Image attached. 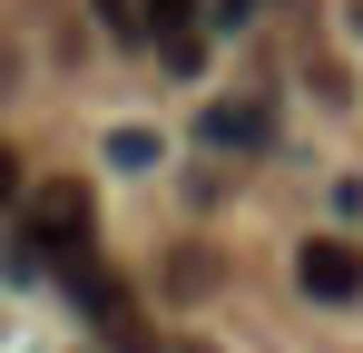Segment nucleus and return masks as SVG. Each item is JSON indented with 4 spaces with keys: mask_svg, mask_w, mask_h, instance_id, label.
<instances>
[{
    "mask_svg": "<svg viewBox=\"0 0 363 353\" xmlns=\"http://www.w3.org/2000/svg\"><path fill=\"white\" fill-rule=\"evenodd\" d=\"M79 235H89V186H79V176H50V186H30V245L69 255Z\"/></svg>",
    "mask_w": 363,
    "mask_h": 353,
    "instance_id": "obj_2",
    "label": "nucleus"
},
{
    "mask_svg": "<svg viewBox=\"0 0 363 353\" xmlns=\"http://www.w3.org/2000/svg\"><path fill=\"white\" fill-rule=\"evenodd\" d=\"M295 285L314 294V304H354L363 294V245L354 235H304L295 245Z\"/></svg>",
    "mask_w": 363,
    "mask_h": 353,
    "instance_id": "obj_1",
    "label": "nucleus"
},
{
    "mask_svg": "<svg viewBox=\"0 0 363 353\" xmlns=\"http://www.w3.org/2000/svg\"><path fill=\"white\" fill-rule=\"evenodd\" d=\"M108 167H157V128H108Z\"/></svg>",
    "mask_w": 363,
    "mask_h": 353,
    "instance_id": "obj_4",
    "label": "nucleus"
},
{
    "mask_svg": "<svg viewBox=\"0 0 363 353\" xmlns=\"http://www.w3.org/2000/svg\"><path fill=\"white\" fill-rule=\"evenodd\" d=\"M20 196H30V167H20V157L0 147V206H20Z\"/></svg>",
    "mask_w": 363,
    "mask_h": 353,
    "instance_id": "obj_7",
    "label": "nucleus"
},
{
    "mask_svg": "<svg viewBox=\"0 0 363 353\" xmlns=\"http://www.w3.org/2000/svg\"><path fill=\"white\" fill-rule=\"evenodd\" d=\"M167 285H177V294H206V285H216V255H177Z\"/></svg>",
    "mask_w": 363,
    "mask_h": 353,
    "instance_id": "obj_6",
    "label": "nucleus"
},
{
    "mask_svg": "<svg viewBox=\"0 0 363 353\" xmlns=\"http://www.w3.org/2000/svg\"><path fill=\"white\" fill-rule=\"evenodd\" d=\"M99 20H108V40H138V30H147V20H138L128 0H99Z\"/></svg>",
    "mask_w": 363,
    "mask_h": 353,
    "instance_id": "obj_8",
    "label": "nucleus"
},
{
    "mask_svg": "<svg viewBox=\"0 0 363 353\" xmlns=\"http://www.w3.org/2000/svg\"><path fill=\"white\" fill-rule=\"evenodd\" d=\"M206 20H216V30H245V20H255V0H216Z\"/></svg>",
    "mask_w": 363,
    "mask_h": 353,
    "instance_id": "obj_9",
    "label": "nucleus"
},
{
    "mask_svg": "<svg viewBox=\"0 0 363 353\" xmlns=\"http://www.w3.org/2000/svg\"><path fill=\"white\" fill-rule=\"evenodd\" d=\"M196 138H206L216 157H226V147H236V157H255V147L275 138V108H265V99H216V108L196 118Z\"/></svg>",
    "mask_w": 363,
    "mask_h": 353,
    "instance_id": "obj_3",
    "label": "nucleus"
},
{
    "mask_svg": "<svg viewBox=\"0 0 363 353\" xmlns=\"http://www.w3.org/2000/svg\"><path fill=\"white\" fill-rule=\"evenodd\" d=\"M138 20H147V30H157V40H186V30H196V0H147V10H138Z\"/></svg>",
    "mask_w": 363,
    "mask_h": 353,
    "instance_id": "obj_5",
    "label": "nucleus"
}]
</instances>
